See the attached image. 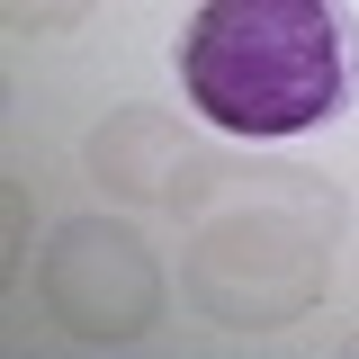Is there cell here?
<instances>
[{
  "instance_id": "1",
  "label": "cell",
  "mask_w": 359,
  "mask_h": 359,
  "mask_svg": "<svg viewBox=\"0 0 359 359\" xmlns=\"http://www.w3.org/2000/svg\"><path fill=\"white\" fill-rule=\"evenodd\" d=\"M180 90L216 135L278 144L351 99V9L341 0H198L180 36Z\"/></svg>"
},
{
  "instance_id": "2",
  "label": "cell",
  "mask_w": 359,
  "mask_h": 359,
  "mask_svg": "<svg viewBox=\"0 0 359 359\" xmlns=\"http://www.w3.org/2000/svg\"><path fill=\"white\" fill-rule=\"evenodd\" d=\"M233 207H207L180 261V297L216 332H287L323 306L351 198L323 171H233Z\"/></svg>"
},
{
  "instance_id": "4",
  "label": "cell",
  "mask_w": 359,
  "mask_h": 359,
  "mask_svg": "<svg viewBox=\"0 0 359 359\" xmlns=\"http://www.w3.org/2000/svg\"><path fill=\"white\" fill-rule=\"evenodd\" d=\"M90 180L117 198V207H171V216H207L224 189H233V162H224L207 135H189L171 108H108L81 144Z\"/></svg>"
},
{
  "instance_id": "5",
  "label": "cell",
  "mask_w": 359,
  "mask_h": 359,
  "mask_svg": "<svg viewBox=\"0 0 359 359\" xmlns=\"http://www.w3.org/2000/svg\"><path fill=\"white\" fill-rule=\"evenodd\" d=\"M99 0H0V18H9V36H63V27H81Z\"/></svg>"
},
{
  "instance_id": "6",
  "label": "cell",
  "mask_w": 359,
  "mask_h": 359,
  "mask_svg": "<svg viewBox=\"0 0 359 359\" xmlns=\"http://www.w3.org/2000/svg\"><path fill=\"white\" fill-rule=\"evenodd\" d=\"M27 269V189L9 180L0 189V278H18Z\"/></svg>"
},
{
  "instance_id": "3",
  "label": "cell",
  "mask_w": 359,
  "mask_h": 359,
  "mask_svg": "<svg viewBox=\"0 0 359 359\" xmlns=\"http://www.w3.org/2000/svg\"><path fill=\"white\" fill-rule=\"evenodd\" d=\"M36 297H45V314H54L72 341H90V351H126V341H144V332L162 323L171 278H162V261L144 252L135 224L63 216L54 243L36 252Z\"/></svg>"
},
{
  "instance_id": "7",
  "label": "cell",
  "mask_w": 359,
  "mask_h": 359,
  "mask_svg": "<svg viewBox=\"0 0 359 359\" xmlns=\"http://www.w3.org/2000/svg\"><path fill=\"white\" fill-rule=\"evenodd\" d=\"M341 359H359V332H351V341H341Z\"/></svg>"
}]
</instances>
